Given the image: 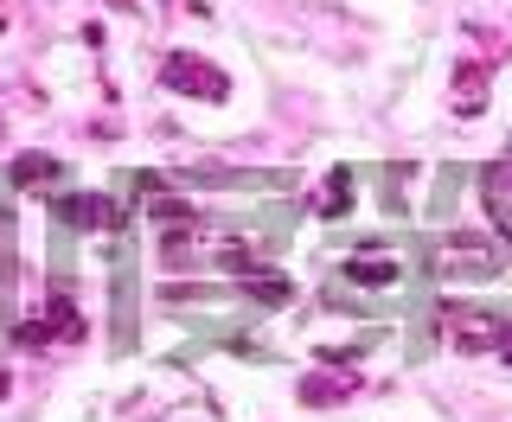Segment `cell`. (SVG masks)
Segmentation results:
<instances>
[{"label": "cell", "instance_id": "5", "mask_svg": "<svg viewBox=\"0 0 512 422\" xmlns=\"http://www.w3.org/2000/svg\"><path fill=\"white\" fill-rule=\"evenodd\" d=\"M90 327H84V314H77V301L71 295H52L45 301V314H39V327H26V346H45V339H64V346H77Z\"/></svg>", "mask_w": 512, "mask_h": 422}, {"label": "cell", "instance_id": "14", "mask_svg": "<svg viewBox=\"0 0 512 422\" xmlns=\"http://www.w3.org/2000/svg\"><path fill=\"white\" fill-rule=\"evenodd\" d=\"M7 391H13V378H7V371H0V397H7Z\"/></svg>", "mask_w": 512, "mask_h": 422}, {"label": "cell", "instance_id": "16", "mask_svg": "<svg viewBox=\"0 0 512 422\" xmlns=\"http://www.w3.org/2000/svg\"><path fill=\"white\" fill-rule=\"evenodd\" d=\"M180 422H199V416H180Z\"/></svg>", "mask_w": 512, "mask_h": 422}, {"label": "cell", "instance_id": "13", "mask_svg": "<svg viewBox=\"0 0 512 422\" xmlns=\"http://www.w3.org/2000/svg\"><path fill=\"white\" fill-rule=\"evenodd\" d=\"M500 359H506V365H512V327H506V346H500Z\"/></svg>", "mask_w": 512, "mask_h": 422}, {"label": "cell", "instance_id": "15", "mask_svg": "<svg viewBox=\"0 0 512 422\" xmlns=\"http://www.w3.org/2000/svg\"><path fill=\"white\" fill-rule=\"evenodd\" d=\"M0 32H7V0H0Z\"/></svg>", "mask_w": 512, "mask_h": 422}, {"label": "cell", "instance_id": "6", "mask_svg": "<svg viewBox=\"0 0 512 422\" xmlns=\"http://www.w3.org/2000/svg\"><path fill=\"white\" fill-rule=\"evenodd\" d=\"M52 218H64L71 231H116V199H103V192H71V199L52 205Z\"/></svg>", "mask_w": 512, "mask_h": 422}, {"label": "cell", "instance_id": "3", "mask_svg": "<svg viewBox=\"0 0 512 422\" xmlns=\"http://www.w3.org/2000/svg\"><path fill=\"white\" fill-rule=\"evenodd\" d=\"M429 263H436L442 282H487V275H500V250L480 237H442Z\"/></svg>", "mask_w": 512, "mask_h": 422}, {"label": "cell", "instance_id": "2", "mask_svg": "<svg viewBox=\"0 0 512 422\" xmlns=\"http://www.w3.org/2000/svg\"><path fill=\"white\" fill-rule=\"evenodd\" d=\"M160 84L180 90V96H199V103H224V96H231V77H224L212 58H199V52H167Z\"/></svg>", "mask_w": 512, "mask_h": 422}, {"label": "cell", "instance_id": "8", "mask_svg": "<svg viewBox=\"0 0 512 422\" xmlns=\"http://www.w3.org/2000/svg\"><path fill=\"white\" fill-rule=\"evenodd\" d=\"M58 180H64L58 154H20V160H13V186H20V192H52Z\"/></svg>", "mask_w": 512, "mask_h": 422}, {"label": "cell", "instance_id": "11", "mask_svg": "<svg viewBox=\"0 0 512 422\" xmlns=\"http://www.w3.org/2000/svg\"><path fill=\"white\" fill-rule=\"evenodd\" d=\"M346 275H352L359 288H391V282H397V263H391L384 250H372V256H352Z\"/></svg>", "mask_w": 512, "mask_h": 422}, {"label": "cell", "instance_id": "9", "mask_svg": "<svg viewBox=\"0 0 512 422\" xmlns=\"http://www.w3.org/2000/svg\"><path fill=\"white\" fill-rule=\"evenodd\" d=\"M346 199H352V167H333L327 173V186L314 192V218H346Z\"/></svg>", "mask_w": 512, "mask_h": 422}, {"label": "cell", "instance_id": "10", "mask_svg": "<svg viewBox=\"0 0 512 422\" xmlns=\"http://www.w3.org/2000/svg\"><path fill=\"white\" fill-rule=\"evenodd\" d=\"M352 391H359V371H346V378H301V403H314V410L346 403Z\"/></svg>", "mask_w": 512, "mask_h": 422}, {"label": "cell", "instance_id": "1", "mask_svg": "<svg viewBox=\"0 0 512 422\" xmlns=\"http://www.w3.org/2000/svg\"><path fill=\"white\" fill-rule=\"evenodd\" d=\"M160 263L167 269H250V243L231 231H205V218H199L186 231H167Z\"/></svg>", "mask_w": 512, "mask_h": 422}, {"label": "cell", "instance_id": "12", "mask_svg": "<svg viewBox=\"0 0 512 422\" xmlns=\"http://www.w3.org/2000/svg\"><path fill=\"white\" fill-rule=\"evenodd\" d=\"M500 186H512V148H506V160H500V173H493Z\"/></svg>", "mask_w": 512, "mask_h": 422}, {"label": "cell", "instance_id": "4", "mask_svg": "<svg viewBox=\"0 0 512 422\" xmlns=\"http://www.w3.org/2000/svg\"><path fill=\"white\" fill-rule=\"evenodd\" d=\"M448 346L455 352H500L506 346V314H487V307H448Z\"/></svg>", "mask_w": 512, "mask_h": 422}, {"label": "cell", "instance_id": "7", "mask_svg": "<svg viewBox=\"0 0 512 422\" xmlns=\"http://www.w3.org/2000/svg\"><path fill=\"white\" fill-rule=\"evenodd\" d=\"M487 84H493V64L487 58H461L455 64V84H448L455 116H480V109H487Z\"/></svg>", "mask_w": 512, "mask_h": 422}]
</instances>
